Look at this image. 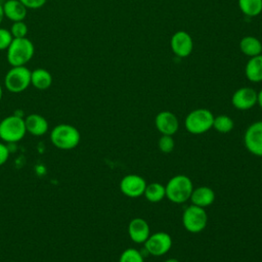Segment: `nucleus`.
Listing matches in <instances>:
<instances>
[{"label": "nucleus", "mask_w": 262, "mask_h": 262, "mask_svg": "<svg viewBox=\"0 0 262 262\" xmlns=\"http://www.w3.org/2000/svg\"><path fill=\"white\" fill-rule=\"evenodd\" d=\"M207 223L208 215L204 208L191 204L183 211L182 224L187 231L191 233L201 232L205 229Z\"/></svg>", "instance_id": "0eeeda50"}, {"label": "nucleus", "mask_w": 262, "mask_h": 262, "mask_svg": "<svg viewBox=\"0 0 262 262\" xmlns=\"http://www.w3.org/2000/svg\"><path fill=\"white\" fill-rule=\"evenodd\" d=\"M234 123L229 116L226 115H219L214 117L213 127L219 133H228L233 129Z\"/></svg>", "instance_id": "5701e85b"}, {"label": "nucleus", "mask_w": 262, "mask_h": 262, "mask_svg": "<svg viewBox=\"0 0 262 262\" xmlns=\"http://www.w3.org/2000/svg\"><path fill=\"white\" fill-rule=\"evenodd\" d=\"M257 103L259 104V106L262 108V89L258 92V96H257Z\"/></svg>", "instance_id": "c756f323"}, {"label": "nucleus", "mask_w": 262, "mask_h": 262, "mask_svg": "<svg viewBox=\"0 0 262 262\" xmlns=\"http://www.w3.org/2000/svg\"><path fill=\"white\" fill-rule=\"evenodd\" d=\"M143 195L150 203H159L166 196L165 186L159 182L146 184Z\"/></svg>", "instance_id": "412c9836"}, {"label": "nucleus", "mask_w": 262, "mask_h": 262, "mask_svg": "<svg viewBox=\"0 0 262 262\" xmlns=\"http://www.w3.org/2000/svg\"><path fill=\"white\" fill-rule=\"evenodd\" d=\"M52 84V76L45 69H35L31 71V85L38 90H46Z\"/></svg>", "instance_id": "6ab92c4d"}, {"label": "nucleus", "mask_w": 262, "mask_h": 262, "mask_svg": "<svg viewBox=\"0 0 262 262\" xmlns=\"http://www.w3.org/2000/svg\"><path fill=\"white\" fill-rule=\"evenodd\" d=\"M26 133L25 119L19 116L11 115L0 122V139L4 142H17L25 137Z\"/></svg>", "instance_id": "20e7f679"}, {"label": "nucleus", "mask_w": 262, "mask_h": 262, "mask_svg": "<svg viewBox=\"0 0 262 262\" xmlns=\"http://www.w3.org/2000/svg\"><path fill=\"white\" fill-rule=\"evenodd\" d=\"M239 10L247 16L254 17L262 12V0H237Z\"/></svg>", "instance_id": "4be33fe9"}, {"label": "nucleus", "mask_w": 262, "mask_h": 262, "mask_svg": "<svg viewBox=\"0 0 262 262\" xmlns=\"http://www.w3.org/2000/svg\"><path fill=\"white\" fill-rule=\"evenodd\" d=\"M10 33L13 38H25L28 35V26L24 23V20L20 21H14L10 28Z\"/></svg>", "instance_id": "a878e982"}, {"label": "nucleus", "mask_w": 262, "mask_h": 262, "mask_svg": "<svg viewBox=\"0 0 262 262\" xmlns=\"http://www.w3.org/2000/svg\"><path fill=\"white\" fill-rule=\"evenodd\" d=\"M244 143L248 151L262 157V121L251 124L244 135Z\"/></svg>", "instance_id": "1a4fd4ad"}, {"label": "nucleus", "mask_w": 262, "mask_h": 262, "mask_svg": "<svg viewBox=\"0 0 262 262\" xmlns=\"http://www.w3.org/2000/svg\"><path fill=\"white\" fill-rule=\"evenodd\" d=\"M2 6L4 17H7L13 23L24 20L27 16L28 8L19 0H7Z\"/></svg>", "instance_id": "dca6fc26"}, {"label": "nucleus", "mask_w": 262, "mask_h": 262, "mask_svg": "<svg viewBox=\"0 0 262 262\" xmlns=\"http://www.w3.org/2000/svg\"><path fill=\"white\" fill-rule=\"evenodd\" d=\"M8 158H9L8 147L4 143L0 142V166L5 164L8 160Z\"/></svg>", "instance_id": "c85d7f7f"}, {"label": "nucleus", "mask_w": 262, "mask_h": 262, "mask_svg": "<svg viewBox=\"0 0 262 262\" xmlns=\"http://www.w3.org/2000/svg\"><path fill=\"white\" fill-rule=\"evenodd\" d=\"M119 262H144V260L139 251L133 248H128L122 252Z\"/></svg>", "instance_id": "b1692460"}, {"label": "nucleus", "mask_w": 262, "mask_h": 262, "mask_svg": "<svg viewBox=\"0 0 262 262\" xmlns=\"http://www.w3.org/2000/svg\"><path fill=\"white\" fill-rule=\"evenodd\" d=\"M3 18H4V12H3V6L0 4V24L2 23V20H3Z\"/></svg>", "instance_id": "7c9ffc66"}, {"label": "nucleus", "mask_w": 262, "mask_h": 262, "mask_svg": "<svg viewBox=\"0 0 262 262\" xmlns=\"http://www.w3.org/2000/svg\"><path fill=\"white\" fill-rule=\"evenodd\" d=\"M164 262H179V261L177 259H175V258H169V259L165 260Z\"/></svg>", "instance_id": "2f4dec72"}, {"label": "nucleus", "mask_w": 262, "mask_h": 262, "mask_svg": "<svg viewBox=\"0 0 262 262\" xmlns=\"http://www.w3.org/2000/svg\"><path fill=\"white\" fill-rule=\"evenodd\" d=\"M189 200L192 205H195L201 208H206L214 203L215 192L212 188L208 186H200L193 188Z\"/></svg>", "instance_id": "f3484780"}, {"label": "nucleus", "mask_w": 262, "mask_h": 262, "mask_svg": "<svg viewBox=\"0 0 262 262\" xmlns=\"http://www.w3.org/2000/svg\"><path fill=\"white\" fill-rule=\"evenodd\" d=\"M2 96H3V89H2V87H1V85H0V101H1V99H2Z\"/></svg>", "instance_id": "473e14b6"}, {"label": "nucleus", "mask_w": 262, "mask_h": 262, "mask_svg": "<svg viewBox=\"0 0 262 262\" xmlns=\"http://www.w3.org/2000/svg\"><path fill=\"white\" fill-rule=\"evenodd\" d=\"M146 187L145 180L137 174H128L120 182L122 193L128 198H139L143 195Z\"/></svg>", "instance_id": "9d476101"}, {"label": "nucleus", "mask_w": 262, "mask_h": 262, "mask_svg": "<svg viewBox=\"0 0 262 262\" xmlns=\"http://www.w3.org/2000/svg\"><path fill=\"white\" fill-rule=\"evenodd\" d=\"M13 37L9 30L0 28V50H7L9 45L11 44Z\"/></svg>", "instance_id": "bb28decb"}, {"label": "nucleus", "mask_w": 262, "mask_h": 262, "mask_svg": "<svg viewBox=\"0 0 262 262\" xmlns=\"http://www.w3.org/2000/svg\"><path fill=\"white\" fill-rule=\"evenodd\" d=\"M28 9H38L45 5L47 0H19Z\"/></svg>", "instance_id": "cd10ccee"}, {"label": "nucleus", "mask_w": 262, "mask_h": 262, "mask_svg": "<svg viewBox=\"0 0 262 262\" xmlns=\"http://www.w3.org/2000/svg\"><path fill=\"white\" fill-rule=\"evenodd\" d=\"M50 140L52 144L59 149H73L79 144L81 135L75 126L70 124H59L51 130Z\"/></svg>", "instance_id": "7ed1b4c3"}, {"label": "nucleus", "mask_w": 262, "mask_h": 262, "mask_svg": "<svg viewBox=\"0 0 262 262\" xmlns=\"http://www.w3.org/2000/svg\"><path fill=\"white\" fill-rule=\"evenodd\" d=\"M35 47L33 42L25 38H13L7 48V61L11 67L26 66L34 56Z\"/></svg>", "instance_id": "f03ea898"}, {"label": "nucleus", "mask_w": 262, "mask_h": 262, "mask_svg": "<svg viewBox=\"0 0 262 262\" xmlns=\"http://www.w3.org/2000/svg\"><path fill=\"white\" fill-rule=\"evenodd\" d=\"M27 132L34 136H42L47 133L49 125L47 120L39 114H31L25 119Z\"/></svg>", "instance_id": "2eb2a0df"}, {"label": "nucleus", "mask_w": 262, "mask_h": 262, "mask_svg": "<svg viewBox=\"0 0 262 262\" xmlns=\"http://www.w3.org/2000/svg\"><path fill=\"white\" fill-rule=\"evenodd\" d=\"M170 46L173 53L178 57H187L193 48L192 38L185 31H177L171 37Z\"/></svg>", "instance_id": "9b49d317"}, {"label": "nucleus", "mask_w": 262, "mask_h": 262, "mask_svg": "<svg viewBox=\"0 0 262 262\" xmlns=\"http://www.w3.org/2000/svg\"><path fill=\"white\" fill-rule=\"evenodd\" d=\"M155 125L157 130L162 133V135H173L179 128L177 117L169 111L160 112L156 116Z\"/></svg>", "instance_id": "ddd939ff"}, {"label": "nucleus", "mask_w": 262, "mask_h": 262, "mask_svg": "<svg viewBox=\"0 0 262 262\" xmlns=\"http://www.w3.org/2000/svg\"><path fill=\"white\" fill-rule=\"evenodd\" d=\"M145 251L151 256H163L169 252L172 247L171 236L164 231H158L149 234L147 239L144 242Z\"/></svg>", "instance_id": "6e6552de"}, {"label": "nucleus", "mask_w": 262, "mask_h": 262, "mask_svg": "<svg viewBox=\"0 0 262 262\" xmlns=\"http://www.w3.org/2000/svg\"><path fill=\"white\" fill-rule=\"evenodd\" d=\"M5 88L11 93H20L31 85V71L25 67H11L4 77Z\"/></svg>", "instance_id": "423d86ee"}, {"label": "nucleus", "mask_w": 262, "mask_h": 262, "mask_svg": "<svg viewBox=\"0 0 262 262\" xmlns=\"http://www.w3.org/2000/svg\"><path fill=\"white\" fill-rule=\"evenodd\" d=\"M239 49L245 55L253 57L262 54V43L254 36H246L239 41Z\"/></svg>", "instance_id": "aec40b11"}, {"label": "nucleus", "mask_w": 262, "mask_h": 262, "mask_svg": "<svg viewBox=\"0 0 262 262\" xmlns=\"http://www.w3.org/2000/svg\"><path fill=\"white\" fill-rule=\"evenodd\" d=\"M214 115L207 108L191 111L184 120L186 130L191 134H202L213 127Z\"/></svg>", "instance_id": "39448f33"}, {"label": "nucleus", "mask_w": 262, "mask_h": 262, "mask_svg": "<svg viewBox=\"0 0 262 262\" xmlns=\"http://www.w3.org/2000/svg\"><path fill=\"white\" fill-rule=\"evenodd\" d=\"M166 198L174 204H182L189 200L193 190L191 179L186 175H175L165 185Z\"/></svg>", "instance_id": "f257e3e1"}, {"label": "nucleus", "mask_w": 262, "mask_h": 262, "mask_svg": "<svg viewBox=\"0 0 262 262\" xmlns=\"http://www.w3.org/2000/svg\"><path fill=\"white\" fill-rule=\"evenodd\" d=\"M245 75L250 82L262 81V54L249 58L245 67Z\"/></svg>", "instance_id": "a211bd4d"}, {"label": "nucleus", "mask_w": 262, "mask_h": 262, "mask_svg": "<svg viewBox=\"0 0 262 262\" xmlns=\"http://www.w3.org/2000/svg\"><path fill=\"white\" fill-rule=\"evenodd\" d=\"M160 150L164 154H170L175 147V141L172 135H162L158 141Z\"/></svg>", "instance_id": "393cba45"}, {"label": "nucleus", "mask_w": 262, "mask_h": 262, "mask_svg": "<svg viewBox=\"0 0 262 262\" xmlns=\"http://www.w3.org/2000/svg\"><path fill=\"white\" fill-rule=\"evenodd\" d=\"M258 92L251 87H242L234 91L231 97L232 105L239 111L252 108L257 103Z\"/></svg>", "instance_id": "f8f14e48"}, {"label": "nucleus", "mask_w": 262, "mask_h": 262, "mask_svg": "<svg viewBox=\"0 0 262 262\" xmlns=\"http://www.w3.org/2000/svg\"><path fill=\"white\" fill-rule=\"evenodd\" d=\"M128 234L132 242L136 244H144L150 234L149 225L142 218H133L128 225Z\"/></svg>", "instance_id": "4468645a"}]
</instances>
